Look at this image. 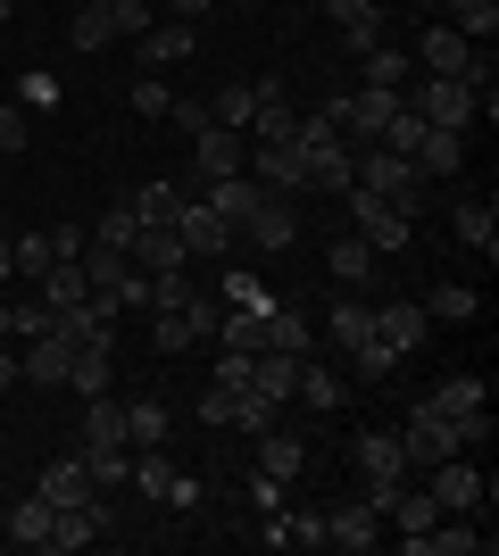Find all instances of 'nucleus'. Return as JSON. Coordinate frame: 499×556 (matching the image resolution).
<instances>
[{
  "instance_id": "43",
  "label": "nucleus",
  "mask_w": 499,
  "mask_h": 556,
  "mask_svg": "<svg viewBox=\"0 0 499 556\" xmlns=\"http://www.w3.org/2000/svg\"><path fill=\"white\" fill-rule=\"evenodd\" d=\"M9 266H17V275H42V266H59V257H50V232H17V241H9Z\"/></svg>"
},
{
  "instance_id": "15",
  "label": "nucleus",
  "mask_w": 499,
  "mask_h": 556,
  "mask_svg": "<svg viewBox=\"0 0 499 556\" xmlns=\"http://www.w3.org/2000/svg\"><path fill=\"white\" fill-rule=\"evenodd\" d=\"M300 150H309V166H300V191H350V150H341V141H300Z\"/></svg>"
},
{
  "instance_id": "1",
  "label": "nucleus",
  "mask_w": 499,
  "mask_h": 556,
  "mask_svg": "<svg viewBox=\"0 0 499 556\" xmlns=\"http://www.w3.org/2000/svg\"><path fill=\"white\" fill-rule=\"evenodd\" d=\"M350 232L366 241L375 257H391V250H408V232H416V216L408 208H391V200H375V191H358L350 184Z\"/></svg>"
},
{
  "instance_id": "12",
  "label": "nucleus",
  "mask_w": 499,
  "mask_h": 556,
  "mask_svg": "<svg viewBox=\"0 0 499 556\" xmlns=\"http://www.w3.org/2000/svg\"><path fill=\"white\" fill-rule=\"evenodd\" d=\"M433 498H441V515H475L483 507V473L466 465V448L433 465Z\"/></svg>"
},
{
  "instance_id": "59",
  "label": "nucleus",
  "mask_w": 499,
  "mask_h": 556,
  "mask_svg": "<svg viewBox=\"0 0 499 556\" xmlns=\"http://www.w3.org/2000/svg\"><path fill=\"white\" fill-rule=\"evenodd\" d=\"M9 382H17V349H0V391H9Z\"/></svg>"
},
{
  "instance_id": "42",
  "label": "nucleus",
  "mask_w": 499,
  "mask_h": 556,
  "mask_svg": "<svg viewBox=\"0 0 499 556\" xmlns=\"http://www.w3.org/2000/svg\"><path fill=\"white\" fill-rule=\"evenodd\" d=\"M425 316H441V325H475V291H466V282H441Z\"/></svg>"
},
{
  "instance_id": "49",
  "label": "nucleus",
  "mask_w": 499,
  "mask_h": 556,
  "mask_svg": "<svg viewBox=\"0 0 499 556\" xmlns=\"http://www.w3.org/2000/svg\"><path fill=\"white\" fill-rule=\"evenodd\" d=\"M100 42H117L109 9H75V50H100Z\"/></svg>"
},
{
  "instance_id": "38",
  "label": "nucleus",
  "mask_w": 499,
  "mask_h": 556,
  "mask_svg": "<svg viewBox=\"0 0 499 556\" xmlns=\"http://www.w3.org/2000/svg\"><path fill=\"white\" fill-rule=\"evenodd\" d=\"M150 341H159L166 357H184V349L200 341V332H191V307H159V316H150Z\"/></svg>"
},
{
  "instance_id": "28",
  "label": "nucleus",
  "mask_w": 499,
  "mask_h": 556,
  "mask_svg": "<svg viewBox=\"0 0 499 556\" xmlns=\"http://www.w3.org/2000/svg\"><path fill=\"white\" fill-rule=\"evenodd\" d=\"M458 241H475L483 266L499 257V208H491V200H458Z\"/></svg>"
},
{
  "instance_id": "18",
  "label": "nucleus",
  "mask_w": 499,
  "mask_h": 556,
  "mask_svg": "<svg viewBox=\"0 0 499 556\" xmlns=\"http://www.w3.org/2000/svg\"><path fill=\"white\" fill-rule=\"evenodd\" d=\"M67 366H75V341L59 325L25 341V382H67Z\"/></svg>"
},
{
  "instance_id": "4",
  "label": "nucleus",
  "mask_w": 499,
  "mask_h": 556,
  "mask_svg": "<svg viewBox=\"0 0 499 556\" xmlns=\"http://www.w3.org/2000/svg\"><path fill=\"white\" fill-rule=\"evenodd\" d=\"M408 109L425 116V125H450V134H466V125H475V84H458V75H425V84L408 92Z\"/></svg>"
},
{
  "instance_id": "27",
  "label": "nucleus",
  "mask_w": 499,
  "mask_h": 556,
  "mask_svg": "<svg viewBox=\"0 0 499 556\" xmlns=\"http://www.w3.org/2000/svg\"><path fill=\"white\" fill-rule=\"evenodd\" d=\"M325 332L341 349H358V341H375V307L358 300V291H341V300H333V316H325Z\"/></svg>"
},
{
  "instance_id": "53",
  "label": "nucleus",
  "mask_w": 499,
  "mask_h": 556,
  "mask_svg": "<svg viewBox=\"0 0 499 556\" xmlns=\"http://www.w3.org/2000/svg\"><path fill=\"white\" fill-rule=\"evenodd\" d=\"M225 291H234V307H266V282H259V275H234Z\"/></svg>"
},
{
  "instance_id": "6",
  "label": "nucleus",
  "mask_w": 499,
  "mask_h": 556,
  "mask_svg": "<svg viewBox=\"0 0 499 556\" xmlns=\"http://www.w3.org/2000/svg\"><path fill=\"white\" fill-rule=\"evenodd\" d=\"M400 457H408V465H425V473H433L441 457H458V424H450V416H433L425 399H416V416L400 424Z\"/></svg>"
},
{
  "instance_id": "33",
  "label": "nucleus",
  "mask_w": 499,
  "mask_h": 556,
  "mask_svg": "<svg viewBox=\"0 0 499 556\" xmlns=\"http://www.w3.org/2000/svg\"><path fill=\"white\" fill-rule=\"evenodd\" d=\"M142 59H159V67H175V59H191V25L184 17H166L142 34Z\"/></svg>"
},
{
  "instance_id": "7",
  "label": "nucleus",
  "mask_w": 499,
  "mask_h": 556,
  "mask_svg": "<svg viewBox=\"0 0 499 556\" xmlns=\"http://www.w3.org/2000/svg\"><path fill=\"white\" fill-rule=\"evenodd\" d=\"M325 109L341 116V125H350V134H375V141H383V125H391V116L408 109V92H375V84H358V92L325 100Z\"/></svg>"
},
{
  "instance_id": "48",
  "label": "nucleus",
  "mask_w": 499,
  "mask_h": 556,
  "mask_svg": "<svg viewBox=\"0 0 499 556\" xmlns=\"http://www.w3.org/2000/svg\"><path fill=\"white\" fill-rule=\"evenodd\" d=\"M234 382H209V391H200V424H209V432H225V424H234Z\"/></svg>"
},
{
  "instance_id": "34",
  "label": "nucleus",
  "mask_w": 499,
  "mask_h": 556,
  "mask_svg": "<svg viewBox=\"0 0 499 556\" xmlns=\"http://www.w3.org/2000/svg\"><path fill=\"white\" fill-rule=\"evenodd\" d=\"M50 515H59L50 498H25V507L9 515V540H17V548H50Z\"/></svg>"
},
{
  "instance_id": "26",
  "label": "nucleus",
  "mask_w": 499,
  "mask_h": 556,
  "mask_svg": "<svg viewBox=\"0 0 499 556\" xmlns=\"http://www.w3.org/2000/svg\"><path fill=\"white\" fill-rule=\"evenodd\" d=\"M259 200H266V184H250V175H216V184H209V208L225 216L234 232H241V216L259 208Z\"/></svg>"
},
{
  "instance_id": "17",
  "label": "nucleus",
  "mask_w": 499,
  "mask_h": 556,
  "mask_svg": "<svg viewBox=\"0 0 499 556\" xmlns=\"http://www.w3.org/2000/svg\"><path fill=\"white\" fill-rule=\"evenodd\" d=\"M425 325H433V316H425L416 300H383V307H375V341H383V349H400V357L425 341Z\"/></svg>"
},
{
  "instance_id": "3",
  "label": "nucleus",
  "mask_w": 499,
  "mask_h": 556,
  "mask_svg": "<svg viewBox=\"0 0 499 556\" xmlns=\"http://www.w3.org/2000/svg\"><path fill=\"white\" fill-rule=\"evenodd\" d=\"M416 59H425V75H458V84H475V92H491V67L475 59V42H466L458 25H433L425 42H416Z\"/></svg>"
},
{
  "instance_id": "54",
  "label": "nucleus",
  "mask_w": 499,
  "mask_h": 556,
  "mask_svg": "<svg viewBox=\"0 0 499 556\" xmlns=\"http://www.w3.org/2000/svg\"><path fill=\"white\" fill-rule=\"evenodd\" d=\"M166 116H175L184 134H200V125H209V109H200V100H166Z\"/></svg>"
},
{
  "instance_id": "61",
  "label": "nucleus",
  "mask_w": 499,
  "mask_h": 556,
  "mask_svg": "<svg viewBox=\"0 0 499 556\" xmlns=\"http://www.w3.org/2000/svg\"><path fill=\"white\" fill-rule=\"evenodd\" d=\"M9 316H17V307H9V300H0V341H9Z\"/></svg>"
},
{
  "instance_id": "47",
  "label": "nucleus",
  "mask_w": 499,
  "mask_h": 556,
  "mask_svg": "<svg viewBox=\"0 0 499 556\" xmlns=\"http://www.w3.org/2000/svg\"><path fill=\"white\" fill-rule=\"evenodd\" d=\"M341 42H350V50H358V59H366V50H375V42H383V9H375V0H366V9H358V17H350V25H341Z\"/></svg>"
},
{
  "instance_id": "39",
  "label": "nucleus",
  "mask_w": 499,
  "mask_h": 556,
  "mask_svg": "<svg viewBox=\"0 0 499 556\" xmlns=\"http://www.w3.org/2000/svg\"><path fill=\"white\" fill-rule=\"evenodd\" d=\"M175 208H184V191H175V184L134 191V216H142V225H175Z\"/></svg>"
},
{
  "instance_id": "20",
  "label": "nucleus",
  "mask_w": 499,
  "mask_h": 556,
  "mask_svg": "<svg viewBox=\"0 0 499 556\" xmlns=\"http://www.w3.org/2000/svg\"><path fill=\"white\" fill-rule=\"evenodd\" d=\"M408 166H416V175H458V166H466V141H458L450 125H425L416 150H408Z\"/></svg>"
},
{
  "instance_id": "16",
  "label": "nucleus",
  "mask_w": 499,
  "mask_h": 556,
  "mask_svg": "<svg viewBox=\"0 0 499 556\" xmlns=\"http://www.w3.org/2000/svg\"><path fill=\"white\" fill-rule=\"evenodd\" d=\"M125 257H134V266H150V275H175V266H191V250H184V232H175V225H142Z\"/></svg>"
},
{
  "instance_id": "40",
  "label": "nucleus",
  "mask_w": 499,
  "mask_h": 556,
  "mask_svg": "<svg viewBox=\"0 0 499 556\" xmlns=\"http://www.w3.org/2000/svg\"><path fill=\"white\" fill-rule=\"evenodd\" d=\"M125 441H142V448H159V441H166V407H159V399L125 407Z\"/></svg>"
},
{
  "instance_id": "9",
  "label": "nucleus",
  "mask_w": 499,
  "mask_h": 556,
  "mask_svg": "<svg viewBox=\"0 0 499 556\" xmlns=\"http://www.w3.org/2000/svg\"><path fill=\"white\" fill-rule=\"evenodd\" d=\"M383 523H391V532H400L408 540V556H416V548H425V532H433V523H441V498H433V490H391V507H383Z\"/></svg>"
},
{
  "instance_id": "8",
  "label": "nucleus",
  "mask_w": 499,
  "mask_h": 556,
  "mask_svg": "<svg viewBox=\"0 0 499 556\" xmlns=\"http://www.w3.org/2000/svg\"><path fill=\"white\" fill-rule=\"evenodd\" d=\"M234 241H250V250H291V241H300V216L284 208V191H266L259 208L241 216V232Z\"/></svg>"
},
{
  "instance_id": "56",
  "label": "nucleus",
  "mask_w": 499,
  "mask_h": 556,
  "mask_svg": "<svg viewBox=\"0 0 499 556\" xmlns=\"http://www.w3.org/2000/svg\"><path fill=\"white\" fill-rule=\"evenodd\" d=\"M50 257H84V232H75V225H50Z\"/></svg>"
},
{
  "instance_id": "24",
  "label": "nucleus",
  "mask_w": 499,
  "mask_h": 556,
  "mask_svg": "<svg viewBox=\"0 0 499 556\" xmlns=\"http://www.w3.org/2000/svg\"><path fill=\"white\" fill-rule=\"evenodd\" d=\"M92 465H84V457H67V465H50V473H42V490H34V498H50V507H84V498H92Z\"/></svg>"
},
{
  "instance_id": "46",
  "label": "nucleus",
  "mask_w": 499,
  "mask_h": 556,
  "mask_svg": "<svg viewBox=\"0 0 499 556\" xmlns=\"http://www.w3.org/2000/svg\"><path fill=\"white\" fill-rule=\"evenodd\" d=\"M350 366H358V382H383V374L400 366V349H383V341H358V349H350Z\"/></svg>"
},
{
  "instance_id": "35",
  "label": "nucleus",
  "mask_w": 499,
  "mask_h": 556,
  "mask_svg": "<svg viewBox=\"0 0 499 556\" xmlns=\"http://www.w3.org/2000/svg\"><path fill=\"white\" fill-rule=\"evenodd\" d=\"M275 424H284V399H259V391L234 399V432H250V441H259V432H275Z\"/></svg>"
},
{
  "instance_id": "63",
  "label": "nucleus",
  "mask_w": 499,
  "mask_h": 556,
  "mask_svg": "<svg viewBox=\"0 0 499 556\" xmlns=\"http://www.w3.org/2000/svg\"><path fill=\"white\" fill-rule=\"evenodd\" d=\"M0 25H9V0H0Z\"/></svg>"
},
{
  "instance_id": "29",
  "label": "nucleus",
  "mask_w": 499,
  "mask_h": 556,
  "mask_svg": "<svg viewBox=\"0 0 499 556\" xmlns=\"http://www.w3.org/2000/svg\"><path fill=\"white\" fill-rule=\"evenodd\" d=\"M300 465H309V448L291 441L284 424H275V432H259V473H275V482H291V473H300Z\"/></svg>"
},
{
  "instance_id": "31",
  "label": "nucleus",
  "mask_w": 499,
  "mask_h": 556,
  "mask_svg": "<svg viewBox=\"0 0 499 556\" xmlns=\"http://www.w3.org/2000/svg\"><path fill=\"white\" fill-rule=\"evenodd\" d=\"M291 399H300V407H316V416H333V407H341V374L300 357V391H291Z\"/></svg>"
},
{
  "instance_id": "14",
  "label": "nucleus",
  "mask_w": 499,
  "mask_h": 556,
  "mask_svg": "<svg viewBox=\"0 0 499 556\" xmlns=\"http://www.w3.org/2000/svg\"><path fill=\"white\" fill-rule=\"evenodd\" d=\"M325 540H333V548H375V540H383V507H366V498H341V507L325 515Z\"/></svg>"
},
{
  "instance_id": "21",
  "label": "nucleus",
  "mask_w": 499,
  "mask_h": 556,
  "mask_svg": "<svg viewBox=\"0 0 499 556\" xmlns=\"http://www.w3.org/2000/svg\"><path fill=\"white\" fill-rule=\"evenodd\" d=\"M266 332H275V300H266V307H234V316L216 325V349H241V357H259Z\"/></svg>"
},
{
  "instance_id": "58",
  "label": "nucleus",
  "mask_w": 499,
  "mask_h": 556,
  "mask_svg": "<svg viewBox=\"0 0 499 556\" xmlns=\"http://www.w3.org/2000/svg\"><path fill=\"white\" fill-rule=\"evenodd\" d=\"M166 9H175V17H184V25H200V17H209V9H216V0H166Z\"/></svg>"
},
{
  "instance_id": "51",
  "label": "nucleus",
  "mask_w": 499,
  "mask_h": 556,
  "mask_svg": "<svg viewBox=\"0 0 499 556\" xmlns=\"http://www.w3.org/2000/svg\"><path fill=\"white\" fill-rule=\"evenodd\" d=\"M109 25L117 34H150V0H109Z\"/></svg>"
},
{
  "instance_id": "30",
  "label": "nucleus",
  "mask_w": 499,
  "mask_h": 556,
  "mask_svg": "<svg viewBox=\"0 0 499 556\" xmlns=\"http://www.w3.org/2000/svg\"><path fill=\"white\" fill-rule=\"evenodd\" d=\"M425 407H433V416H450V424H458V416H483V382H475V374H450Z\"/></svg>"
},
{
  "instance_id": "62",
  "label": "nucleus",
  "mask_w": 499,
  "mask_h": 556,
  "mask_svg": "<svg viewBox=\"0 0 499 556\" xmlns=\"http://www.w3.org/2000/svg\"><path fill=\"white\" fill-rule=\"evenodd\" d=\"M75 9H109V0H75Z\"/></svg>"
},
{
  "instance_id": "55",
  "label": "nucleus",
  "mask_w": 499,
  "mask_h": 556,
  "mask_svg": "<svg viewBox=\"0 0 499 556\" xmlns=\"http://www.w3.org/2000/svg\"><path fill=\"white\" fill-rule=\"evenodd\" d=\"M166 507L191 515V507H200V482H191V473H175V482H166Z\"/></svg>"
},
{
  "instance_id": "11",
  "label": "nucleus",
  "mask_w": 499,
  "mask_h": 556,
  "mask_svg": "<svg viewBox=\"0 0 499 556\" xmlns=\"http://www.w3.org/2000/svg\"><path fill=\"white\" fill-rule=\"evenodd\" d=\"M175 232H184L191 257H225V250H234V225H225L209 200H184V208H175Z\"/></svg>"
},
{
  "instance_id": "41",
  "label": "nucleus",
  "mask_w": 499,
  "mask_h": 556,
  "mask_svg": "<svg viewBox=\"0 0 499 556\" xmlns=\"http://www.w3.org/2000/svg\"><path fill=\"white\" fill-rule=\"evenodd\" d=\"M125 482L142 490V498H166V482H175V465H166L159 448H142V457H134V473H125Z\"/></svg>"
},
{
  "instance_id": "57",
  "label": "nucleus",
  "mask_w": 499,
  "mask_h": 556,
  "mask_svg": "<svg viewBox=\"0 0 499 556\" xmlns=\"http://www.w3.org/2000/svg\"><path fill=\"white\" fill-rule=\"evenodd\" d=\"M216 325H225V316H216V300H191V332H200V341H216Z\"/></svg>"
},
{
  "instance_id": "37",
  "label": "nucleus",
  "mask_w": 499,
  "mask_h": 556,
  "mask_svg": "<svg viewBox=\"0 0 499 556\" xmlns=\"http://www.w3.org/2000/svg\"><path fill=\"white\" fill-rule=\"evenodd\" d=\"M67 391H75V399H100V391H109V349H75Z\"/></svg>"
},
{
  "instance_id": "2",
  "label": "nucleus",
  "mask_w": 499,
  "mask_h": 556,
  "mask_svg": "<svg viewBox=\"0 0 499 556\" xmlns=\"http://www.w3.org/2000/svg\"><path fill=\"white\" fill-rule=\"evenodd\" d=\"M350 184H358V191H375V200H391V208H408V216H416V184H425V175H416V166H408L400 150H383V141H375V150L358 159V175H350Z\"/></svg>"
},
{
  "instance_id": "23",
  "label": "nucleus",
  "mask_w": 499,
  "mask_h": 556,
  "mask_svg": "<svg viewBox=\"0 0 499 556\" xmlns=\"http://www.w3.org/2000/svg\"><path fill=\"white\" fill-rule=\"evenodd\" d=\"M325 275L341 282V291H366V282H375V250H366L358 232H341V241L325 250Z\"/></svg>"
},
{
  "instance_id": "36",
  "label": "nucleus",
  "mask_w": 499,
  "mask_h": 556,
  "mask_svg": "<svg viewBox=\"0 0 499 556\" xmlns=\"http://www.w3.org/2000/svg\"><path fill=\"white\" fill-rule=\"evenodd\" d=\"M408 67H416V59H408V50H366V67H358V75H366V84H375V92H400V84H408Z\"/></svg>"
},
{
  "instance_id": "22",
  "label": "nucleus",
  "mask_w": 499,
  "mask_h": 556,
  "mask_svg": "<svg viewBox=\"0 0 499 556\" xmlns=\"http://www.w3.org/2000/svg\"><path fill=\"white\" fill-rule=\"evenodd\" d=\"M92 300V282H84V257H59V266H42V307L50 316H67V307Z\"/></svg>"
},
{
  "instance_id": "52",
  "label": "nucleus",
  "mask_w": 499,
  "mask_h": 556,
  "mask_svg": "<svg viewBox=\"0 0 499 556\" xmlns=\"http://www.w3.org/2000/svg\"><path fill=\"white\" fill-rule=\"evenodd\" d=\"M17 150H25V109L0 100V159H17Z\"/></svg>"
},
{
  "instance_id": "25",
  "label": "nucleus",
  "mask_w": 499,
  "mask_h": 556,
  "mask_svg": "<svg viewBox=\"0 0 499 556\" xmlns=\"http://www.w3.org/2000/svg\"><path fill=\"white\" fill-rule=\"evenodd\" d=\"M250 391H259V399H291V391H300V357L259 349V357H250Z\"/></svg>"
},
{
  "instance_id": "10",
  "label": "nucleus",
  "mask_w": 499,
  "mask_h": 556,
  "mask_svg": "<svg viewBox=\"0 0 499 556\" xmlns=\"http://www.w3.org/2000/svg\"><path fill=\"white\" fill-rule=\"evenodd\" d=\"M300 166H309L300 134H284V141H259V150H250V184H266V191H300Z\"/></svg>"
},
{
  "instance_id": "32",
  "label": "nucleus",
  "mask_w": 499,
  "mask_h": 556,
  "mask_svg": "<svg viewBox=\"0 0 499 556\" xmlns=\"http://www.w3.org/2000/svg\"><path fill=\"white\" fill-rule=\"evenodd\" d=\"M250 109H259V84H216L209 125H234V134H250Z\"/></svg>"
},
{
  "instance_id": "13",
  "label": "nucleus",
  "mask_w": 499,
  "mask_h": 556,
  "mask_svg": "<svg viewBox=\"0 0 499 556\" xmlns=\"http://www.w3.org/2000/svg\"><path fill=\"white\" fill-rule=\"evenodd\" d=\"M191 159H200V175H241V159H250V141L234 134V125H200V134H191Z\"/></svg>"
},
{
  "instance_id": "19",
  "label": "nucleus",
  "mask_w": 499,
  "mask_h": 556,
  "mask_svg": "<svg viewBox=\"0 0 499 556\" xmlns=\"http://www.w3.org/2000/svg\"><path fill=\"white\" fill-rule=\"evenodd\" d=\"M100 532H109V507H100V498H84V507H59V515H50V548H92Z\"/></svg>"
},
{
  "instance_id": "60",
  "label": "nucleus",
  "mask_w": 499,
  "mask_h": 556,
  "mask_svg": "<svg viewBox=\"0 0 499 556\" xmlns=\"http://www.w3.org/2000/svg\"><path fill=\"white\" fill-rule=\"evenodd\" d=\"M9 275H17V266H9V232H0V282H9Z\"/></svg>"
},
{
  "instance_id": "45",
  "label": "nucleus",
  "mask_w": 499,
  "mask_h": 556,
  "mask_svg": "<svg viewBox=\"0 0 499 556\" xmlns=\"http://www.w3.org/2000/svg\"><path fill=\"white\" fill-rule=\"evenodd\" d=\"M134 232H142V216H134V200H125V208H109V216H100V232H92V241H109V250H134Z\"/></svg>"
},
{
  "instance_id": "50",
  "label": "nucleus",
  "mask_w": 499,
  "mask_h": 556,
  "mask_svg": "<svg viewBox=\"0 0 499 556\" xmlns=\"http://www.w3.org/2000/svg\"><path fill=\"white\" fill-rule=\"evenodd\" d=\"M475 548H483V532H441V523H433L416 556H475Z\"/></svg>"
},
{
  "instance_id": "44",
  "label": "nucleus",
  "mask_w": 499,
  "mask_h": 556,
  "mask_svg": "<svg viewBox=\"0 0 499 556\" xmlns=\"http://www.w3.org/2000/svg\"><path fill=\"white\" fill-rule=\"evenodd\" d=\"M309 341H316V332L300 325L291 307H275V332H266V349H284V357H309Z\"/></svg>"
},
{
  "instance_id": "5",
  "label": "nucleus",
  "mask_w": 499,
  "mask_h": 556,
  "mask_svg": "<svg viewBox=\"0 0 499 556\" xmlns=\"http://www.w3.org/2000/svg\"><path fill=\"white\" fill-rule=\"evenodd\" d=\"M358 473H366V507H391V490L408 482L400 432H366V441H358Z\"/></svg>"
}]
</instances>
